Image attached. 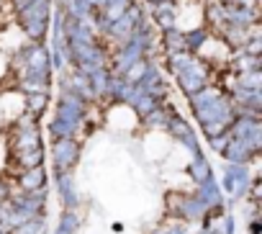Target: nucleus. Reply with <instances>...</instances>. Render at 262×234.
<instances>
[]
</instances>
